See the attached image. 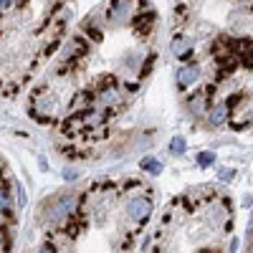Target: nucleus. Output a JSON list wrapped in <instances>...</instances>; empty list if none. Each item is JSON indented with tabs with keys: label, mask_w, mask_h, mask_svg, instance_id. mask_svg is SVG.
<instances>
[{
	"label": "nucleus",
	"mask_w": 253,
	"mask_h": 253,
	"mask_svg": "<svg viewBox=\"0 0 253 253\" xmlns=\"http://www.w3.org/2000/svg\"><path fill=\"white\" fill-rule=\"evenodd\" d=\"M43 208H46V223L48 225H66V220L76 210V195L74 193H58L48 203H43Z\"/></svg>",
	"instance_id": "nucleus-1"
},
{
	"label": "nucleus",
	"mask_w": 253,
	"mask_h": 253,
	"mask_svg": "<svg viewBox=\"0 0 253 253\" xmlns=\"http://www.w3.org/2000/svg\"><path fill=\"white\" fill-rule=\"evenodd\" d=\"M228 253H238V238H233V241H230V248H228Z\"/></svg>",
	"instance_id": "nucleus-18"
},
{
	"label": "nucleus",
	"mask_w": 253,
	"mask_h": 253,
	"mask_svg": "<svg viewBox=\"0 0 253 253\" xmlns=\"http://www.w3.org/2000/svg\"><path fill=\"white\" fill-rule=\"evenodd\" d=\"M152 215V200L147 195H132L126 200V218L134 223H144Z\"/></svg>",
	"instance_id": "nucleus-3"
},
{
	"label": "nucleus",
	"mask_w": 253,
	"mask_h": 253,
	"mask_svg": "<svg viewBox=\"0 0 253 253\" xmlns=\"http://www.w3.org/2000/svg\"><path fill=\"white\" fill-rule=\"evenodd\" d=\"M38 253H56V246H51V243H43L38 248Z\"/></svg>",
	"instance_id": "nucleus-16"
},
{
	"label": "nucleus",
	"mask_w": 253,
	"mask_h": 253,
	"mask_svg": "<svg viewBox=\"0 0 253 253\" xmlns=\"http://www.w3.org/2000/svg\"><path fill=\"white\" fill-rule=\"evenodd\" d=\"M230 119V107H228V101H218V104H210V109L205 114V122L210 129H218V126L228 124Z\"/></svg>",
	"instance_id": "nucleus-5"
},
{
	"label": "nucleus",
	"mask_w": 253,
	"mask_h": 253,
	"mask_svg": "<svg viewBox=\"0 0 253 253\" xmlns=\"http://www.w3.org/2000/svg\"><path fill=\"white\" fill-rule=\"evenodd\" d=\"M76 177H79L76 170H63V180H76Z\"/></svg>",
	"instance_id": "nucleus-17"
},
{
	"label": "nucleus",
	"mask_w": 253,
	"mask_h": 253,
	"mask_svg": "<svg viewBox=\"0 0 253 253\" xmlns=\"http://www.w3.org/2000/svg\"><path fill=\"white\" fill-rule=\"evenodd\" d=\"M251 253H253V251H251Z\"/></svg>",
	"instance_id": "nucleus-19"
},
{
	"label": "nucleus",
	"mask_w": 253,
	"mask_h": 253,
	"mask_svg": "<svg viewBox=\"0 0 253 253\" xmlns=\"http://www.w3.org/2000/svg\"><path fill=\"white\" fill-rule=\"evenodd\" d=\"M195 162H198V167H213V165H215V152H213V150H205V152H198Z\"/></svg>",
	"instance_id": "nucleus-14"
},
{
	"label": "nucleus",
	"mask_w": 253,
	"mask_h": 253,
	"mask_svg": "<svg viewBox=\"0 0 253 253\" xmlns=\"http://www.w3.org/2000/svg\"><path fill=\"white\" fill-rule=\"evenodd\" d=\"M144 66V51H126L122 56V69L126 71H142Z\"/></svg>",
	"instance_id": "nucleus-10"
},
{
	"label": "nucleus",
	"mask_w": 253,
	"mask_h": 253,
	"mask_svg": "<svg viewBox=\"0 0 253 253\" xmlns=\"http://www.w3.org/2000/svg\"><path fill=\"white\" fill-rule=\"evenodd\" d=\"M134 3H137V0H112V5L107 8V20H109V23H117V26L129 23L134 10L139 8Z\"/></svg>",
	"instance_id": "nucleus-2"
},
{
	"label": "nucleus",
	"mask_w": 253,
	"mask_h": 253,
	"mask_svg": "<svg viewBox=\"0 0 253 253\" xmlns=\"http://www.w3.org/2000/svg\"><path fill=\"white\" fill-rule=\"evenodd\" d=\"M185 107H187V112L193 114L195 119H203V117L208 114V109H210V104H208V94H205V91H200V94L187 96Z\"/></svg>",
	"instance_id": "nucleus-8"
},
{
	"label": "nucleus",
	"mask_w": 253,
	"mask_h": 253,
	"mask_svg": "<svg viewBox=\"0 0 253 253\" xmlns=\"http://www.w3.org/2000/svg\"><path fill=\"white\" fill-rule=\"evenodd\" d=\"M167 152H170L172 157H182V155L187 152V142H185V137L175 134V137L170 139V144H167Z\"/></svg>",
	"instance_id": "nucleus-12"
},
{
	"label": "nucleus",
	"mask_w": 253,
	"mask_h": 253,
	"mask_svg": "<svg viewBox=\"0 0 253 253\" xmlns=\"http://www.w3.org/2000/svg\"><path fill=\"white\" fill-rule=\"evenodd\" d=\"M86 51H89V41H84L81 36H74L69 43L63 46V51H61V61H63V63H74V61H79Z\"/></svg>",
	"instance_id": "nucleus-6"
},
{
	"label": "nucleus",
	"mask_w": 253,
	"mask_h": 253,
	"mask_svg": "<svg viewBox=\"0 0 253 253\" xmlns=\"http://www.w3.org/2000/svg\"><path fill=\"white\" fill-rule=\"evenodd\" d=\"M218 177H220L223 182H225V180H233V177H236V170H233V167H228V170H225V167H220Z\"/></svg>",
	"instance_id": "nucleus-15"
},
{
	"label": "nucleus",
	"mask_w": 253,
	"mask_h": 253,
	"mask_svg": "<svg viewBox=\"0 0 253 253\" xmlns=\"http://www.w3.org/2000/svg\"><path fill=\"white\" fill-rule=\"evenodd\" d=\"M200 76H203V69L198 66V63H182V66H177V71H175V84H177V89L187 91L200 81Z\"/></svg>",
	"instance_id": "nucleus-4"
},
{
	"label": "nucleus",
	"mask_w": 253,
	"mask_h": 253,
	"mask_svg": "<svg viewBox=\"0 0 253 253\" xmlns=\"http://www.w3.org/2000/svg\"><path fill=\"white\" fill-rule=\"evenodd\" d=\"M139 167H142V172H147V175H152V177L162 175V162H160L157 157H142Z\"/></svg>",
	"instance_id": "nucleus-11"
},
{
	"label": "nucleus",
	"mask_w": 253,
	"mask_h": 253,
	"mask_svg": "<svg viewBox=\"0 0 253 253\" xmlns=\"http://www.w3.org/2000/svg\"><path fill=\"white\" fill-rule=\"evenodd\" d=\"M10 208V190L5 182H0V215H5Z\"/></svg>",
	"instance_id": "nucleus-13"
},
{
	"label": "nucleus",
	"mask_w": 253,
	"mask_h": 253,
	"mask_svg": "<svg viewBox=\"0 0 253 253\" xmlns=\"http://www.w3.org/2000/svg\"><path fill=\"white\" fill-rule=\"evenodd\" d=\"M190 51H193V38H187V36H177L170 46V53L180 61H185L190 56Z\"/></svg>",
	"instance_id": "nucleus-9"
},
{
	"label": "nucleus",
	"mask_w": 253,
	"mask_h": 253,
	"mask_svg": "<svg viewBox=\"0 0 253 253\" xmlns=\"http://www.w3.org/2000/svg\"><path fill=\"white\" fill-rule=\"evenodd\" d=\"M96 99H99V104L96 107H104V109H112V107H117V104H122V91H119V86H101L99 91H96Z\"/></svg>",
	"instance_id": "nucleus-7"
}]
</instances>
